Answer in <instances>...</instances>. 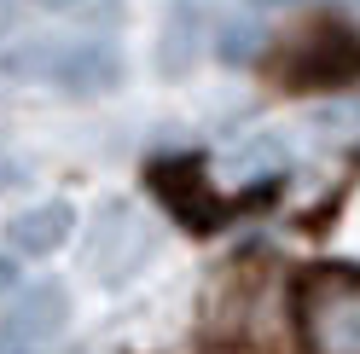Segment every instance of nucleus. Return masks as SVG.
Returning a JSON list of instances; mask_svg holds the SVG:
<instances>
[{
  "label": "nucleus",
  "mask_w": 360,
  "mask_h": 354,
  "mask_svg": "<svg viewBox=\"0 0 360 354\" xmlns=\"http://www.w3.org/2000/svg\"><path fill=\"white\" fill-rule=\"evenodd\" d=\"M256 6H302V0H256Z\"/></svg>",
  "instance_id": "12"
},
{
  "label": "nucleus",
  "mask_w": 360,
  "mask_h": 354,
  "mask_svg": "<svg viewBox=\"0 0 360 354\" xmlns=\"http://www.w3.org/2000/svg\"><path fill=\"white\" fill-rule=\"evenodd\" d=\"M64 320H70V296H64L58 279L24 284V291L6 302V314H0V348L35 354L41 343H53L58 331H64Z\"/></svg>",
  "instance_id": "4"
},
{
  "label": "nucleus",
  "mask_w": 360,
  "mask_h": 354,
  "mask_svg": "<svg viewBox=\"0 0 360 354\" xmlns=\"http://www.w3.org/2000/svg\"><path fill=\"white\" fill-rule=\"evenodd\" d=\"M151 186L169 197V209L180 221H192V227H221V197L210 192L204 163H198V157H163V163H151Z\"/></svg>",
  "instance_id": "5"
},
{
  "label": "nucleus",
  "mask_w": 360,
  "mask_h": 354,
  "mask_svg": "<svg viewBox=\"0 0 360 354\" xmlns=\"http://www.w3.org/2000/svg\"><path fill=\"white\" fill-rule=\"evenodd\" d=\"M117 81H122V58H117V47H105V41H82V47H64L53 58V87L58 93L94 99V93H110Z\"/></svg>",
  "instance_id": "6"
},
{
  "label": "nucleus",
  "mask_w": 360,
  "mask_h": 354,
  "mask_svg": "<svg viewBox=\"0 0 360 354\" xmlns=\"http://www.w3.org/2000/svg\"><path fill=\"white\" fill-rule=\"evenodd\" d=\"M279 76H285L290 87H343V81L360 76V41H354L343 24L320 18L314 29H302L297 53L285 58Z\"/></svg>",
  "instance_id": "2"
},
{
  "label": "nucleus",
  "mask_w": 360,
  "mask_h": 354,
  "mask_svg": "<svg viewBox=\"0 0 360 354\" xmlns=\"http://www.w3.org/2000/svg\"><path fill=\"white\" fill-rule=\"evenodd\" d=\"M0 296H18V261L0 256Z\"/></svg>",
  "instance_id": "10"
},
{
  "label": "nucleus",
  "mask_w": 360,
  "mask_h": 354,
  "mask_svg": "<svg viewBox=\"0 0 360 354\" xmlns=\"http://www.w3.org/2000/svg\"><path fill=\"white\" fill-rule=\"evenodd\" d=\"M297 325L308 354H360V273L320 268L297 291Z\"/></svg>",
  "instance_id": "1"
},
{
  "label": "nucleus",
  "mask_w": 360,
  "mask_h": 354,
  "mask_svg": "<svg viewBox=\"0 0 360 354\" xmlns=\"http://www.w3.org/2000/svg\"><path fill=\"white\" fill-rule=\"evenodd\" d=\"M0 354H24V348H0Z\"/></svg>",
  "instance_id": "13"
},
{
  "label": "nucleus",
  "mask_w": 360,
  "mask_h": 354,
  "mask_svg": "<svg viewBox=\"0 0 360 354\" xmlns=\"http://www.w3.org/2000/svg\"><path fill=\"white\" fill-rule=\"evenodd\" d=\"M198 53H204V24H198V0H174V6H169V24L157 29L151 58H157V70H163L169 81H180V76H192Z\"/></svg>",
  "instance_id": "8"
},
{
  "label": "nucleus",
  "mask_w": 360,
  "mask_h": 354,
  "mask_svg": "<svg viewBox=\"0 0 360 354\" xmlns=\"http://www.w3.org/2000/svg\"><path fill=\"white\" fill-rule=\"evenodd\" d=\"M256 47H262V29H233V35H227V47H221V53H227V58L238 64L244 53H256Z\"/></svg>",
  "instance_id": "9"
},
{
  "label": "nucleus",
  "mask_w": 360,
  "mask_h": 354,
  "mask_svg": "<svg viewBox=\"0 0 360 354\" xmlns=\"http://www.w3.org/2000/svg\"><path fill=\"white\" fill-rule=\"evenodd\" d=\"M76 232V209L64 204V197H47V204H30V209H18L6 221V244L18 256H53L64 250V238Z\"/></svg>",
  "instance_id": "7"
},
{
  "label": "nucleus",
  "mask_w": 360,
  "mask_h": 354,
  "mask_svg": "<svg viewBox=\"0 0 360 354\" xmlns=\"http://www.w3.org/2000/svg\"><path fill=\"white\" fill-rule=\"evenodd\" d=\"M30 6H41V12H64V6H76V0H30Z\"/></svg>",
  "instance_id": "11"
},
{
  "label": "nucleus",
  "mask_w": 360,
  "mask_h": 354,
  "mask_svg": "<svg viewBox=\"0 0 360 354\" xmlns=\"http://www.w3.org/2000/svg\"><path fill=\"white\" fill-rule=\"evenodd\" d=\"M146 250H151V238L140 227V215H134L122 197L105 204L99 221H94V244H87V268H94V279L99 284H122L128 273L146 268Z\"/></svg>",
  "instance_id": "3"
}]
</instances>
